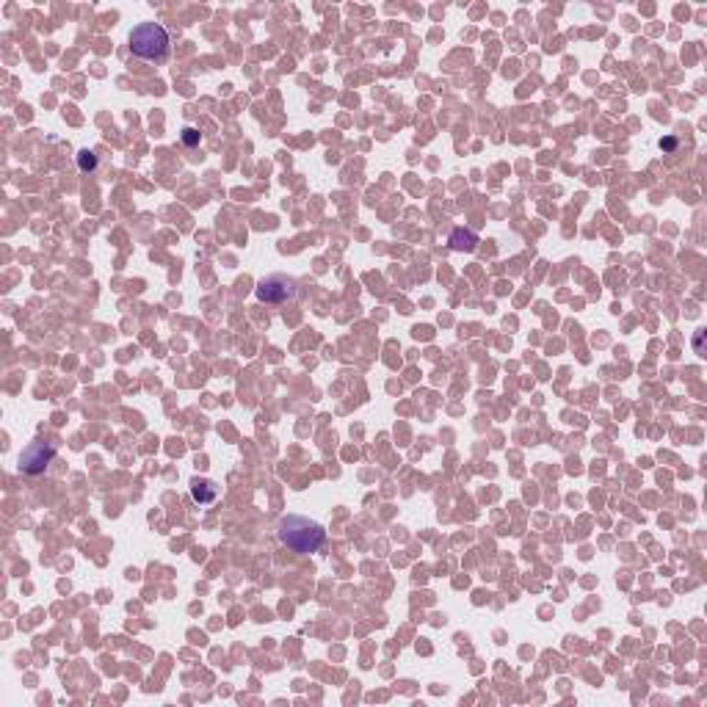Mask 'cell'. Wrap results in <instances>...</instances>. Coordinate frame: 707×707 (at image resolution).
I'll return each mask as SVG.
<instances>
[{
	"label": "cell",
	"instance_id": "cell-6",
	"mask_svg": "<svg viewBox=\"0 0 707 707\" xmlns=\"http://www.w3.org/2000/svg\"><path fill=\"white\" fill-rule=\"evenodd\" d=\"M448 243H450V249H456V252H476V246H478L481 241H478V235H476L473 229L456 226V229L450 232Z\"/></svg>",
	"mask_w": 707,
	"mask_h": 707
},
{
	"label": "cell",
	"instance_id": "cell-2",
	"mask_svg": "<svg viewBox=\"0 0 707 707\" xmlns=\"http://www.w3.org/2000/svg\"><path fill=\"white\" fill-rule=\"evenodd\" d=\"M130 53L141 61H163L169 56V33L161 23H141L130 31Z\"/></svg>",
	"mask_w": 707,
	"mask_h": 707
},
{
	"label": "cell",
	"instance_id": "cell-7",
	"mask_svg": "<svg viewBox=\"0 0 707 707\" xmlns=\"http://www.w3.org/2000/svg\"><path fill=\"white\" fill-rule=\"evenodd\" d=\"M78 166H80V171H95L97 169V155L92 150H83L80 155H78Z\"/></svg>",
	"mask_w": 707,
	"mask_h": 707
},
{
	"label": "cell",
	"instance_id": "cell-8",
	"mask_svg": "<svg viewBox=\"0 0 707 707\" xmlns=\"http://www.w3.org/2000/svg\"><path fill=\"white\" fill-rule=\"evenodd\" d=\"M199 141H202L199 130H193V128L183 130V144H186V147H199Z\"/></svg>",
	"mask_w": 707,
	"mask_h": 707
},
{
	"label": "cell",
	"instance_id": "cell-5",
	"mask_svg": "<svg viewBox=\"0 0 707 707\" xmlns=\"http://www.w3.org/2000/svg\"><path fill=\"white\" fill-rule=\"evenodd\" d=\"M191 497L199 506H210L219 500V486L207 478H193L191 481Z\"/></svg>",
	"mask_w": 707,
	"mask_h": 707
},
{
	"label": "cell",
	"instance_id": "cell-1",
	"mask_svg": "<svg viewBox=\"0 0 707 707\" xmlns=\"http://www.w3.org/2000/svg\"><path fill=\"white\" fill-rule=\"evenodd\" d=\"M279 539H282V545H288L293 552L310 555V552H318L323 547V542H326V531H323V525L307 519V516L288 514L279 519Z\"/></svg>",
	"mask_w": 707,
	"mask_h": 707
},
{
	"label": "cell",
	"instance_id": "cell-9",
	"mask_svg": "<svg viewBox=\"0 0 707 707\" xmlns=\"http://www.w3.org/2000/svg\"><path fill=\"white\" fill-rule=\"evenodd\" d=\"M660 150H666V152H675V150H677V138H663V141H660Z\"/></svg>",
	"mask_w": 707,
	"mask_h": 707
},
{
	"label": "cell",
	"instance_id": "cell-3",
	"mask_svg": "<svg viewBox=\"0 0 707 707\" xmlns=\"http://www.w3.org/2000/svg\"><path fill=\"white\" fill-rule=\"evenodd\" d=\"M53 459H56V445H50V442H31L28 448L20 453V470L25 476H42Z\"/></svg>",
	"mask_w": 707,
	"mask_h": 707
},
{
	"label": "cell",
	"instance_id": "cell-4",
	"mask_svg": "<svg viewBox=\"0 0 707 707\" xmlns=\"http://www.w3.org/2000/svg\"><path fill=\"white\" fill-rule=\"evenodd\" d=\"M255 293H258L260 301H268V304H282V301L293 298V296L298 293V288H296V282H293L290 277L274 274V277H265V279L258 285Z\"/></svg>",
	"mask_w": 707,
	"mask_h": 707
}]
</instances>
